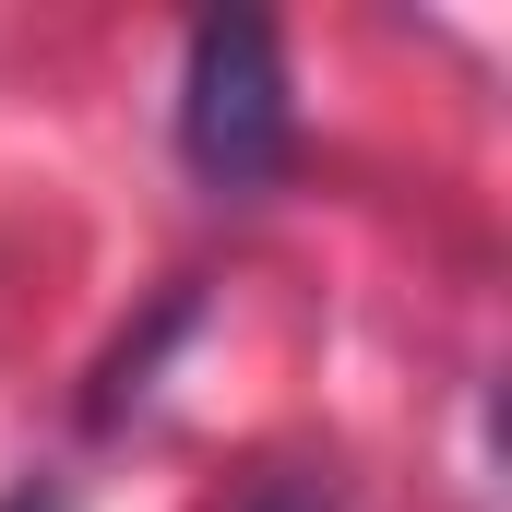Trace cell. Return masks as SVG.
Returning a JSON list of instances; mask_svg holds the SVG:
<instances>
[{"instance_id":"obj_2","label":"cell","mask_w":512,"mask_h":512,"mask_svg":"<svg viewBox=\"0 0 512 512\" xmlns=\"http://www.w3.org/2000/svg\"><path fill=\"white\" fill-rule=\"evenodd\" d=\"M251 512H334V501H322V489H298V477H274V489H262Z\"/></svg>"},{"instance_id":"obj_1","label":"cell","mask_w":512,"mask_h":512,"mask_svg":"<svg viewBox=\"0 0 512 512\" xmlns=\"http://www.w3.org/2000/svg\"><path fill=\"white\" fill-rule=\"evenodd\" d=\"M179 155L227 203H251L298 167V96H286L274 24H251V12L191 24V48H179Z\"/></svg>"},{"instance_id":"obj_3","label":"cell","mask_w":512,"mask_h":512,"mask_svg":"<svg viewBox=\"0 0 512 512\" xmlns=\"http://www.w3.org/2000/svg\"><path fill=\"white\" fill-rule=\"evenodd\" d=\"M0 512H60V489H12V501H0Z\"/></svg>"}]
</instances>
